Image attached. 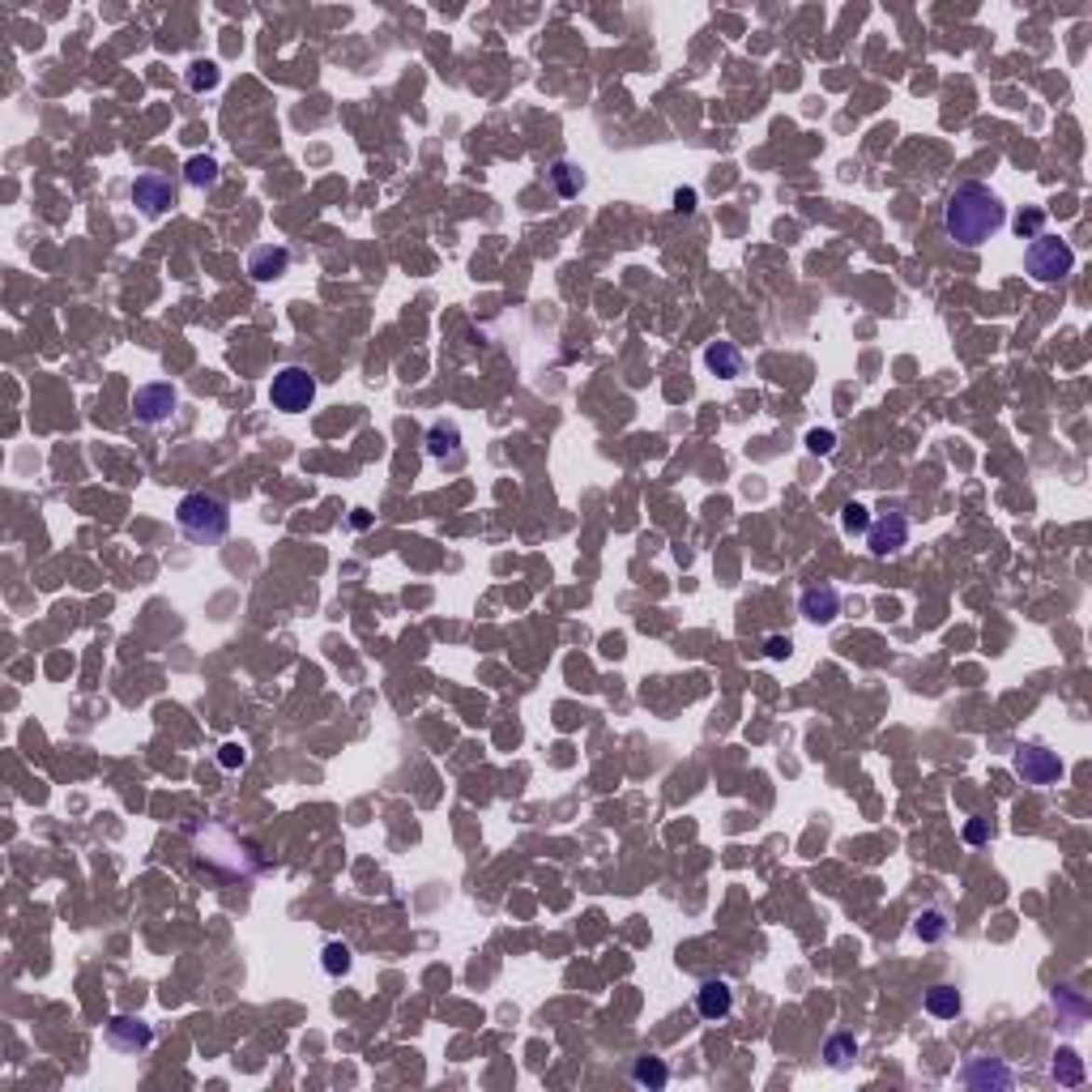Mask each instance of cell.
Returning <instances> with one entry per match:
<instances>
[{
  "label": "cell",
  "instance_id": "6da1fadb",
  "mask_svg": "<svg viewBox=\"0 0 1092 1092\" xmlns=\"http://www.w3.org/2000/svg\"><path fill=\"white\" fill-rule=\"evenodd\" d=\"M1003 223H1007V205H1003V197L994 193L990 184L981 180L956 184V193L943 205V226L964 248H977V243L994 239L1003 231Z\"/></svg>",
  "mask_w": 1092,
  "mask_h": 1092
},
{
  "label": "cell",
  "instance_id": "7a4b0ae2",
  "mask_svg": "<svg viewBox=\"0 0 1092 1092\" xmlns=\"http://www.w3.org/2000/svg\"><path fill=\"white\" fill-rule=\"evenodd\" d=\"M175 526H180L184 538H193L201 546L223 542L226 529H231V508H226V499L210 496V491H193L175 508Z\"/></svg>",
  "mask_w": 1092,
  "mask_h": 1092
},
{
  "label": "cell",
  "instance_id": "3957f363",
  "mask_svg": "<svg viewBox=\"0 0 1092 1092\" xmlns=\"http://www.w3.org/2000/svg\"><path fill=\"white\" fill-rule=\"evenodd\" d=\"M1024 269H1029L1032 282L1042 286L1062 282L1075 269V248L1067 239H1058V235H1037L1029 243V253H1024Z\"/></svg>",
  "mask_w": 1092,
  "mask_h": 1092
},
{
  "label": "cell",
  "instance_id": "277c9868",
  "mask_svg": "<svg viewBox=\"0 0 1092 1092\" xmlns=\"http://www.w3.org/2000/svg\"><path fill=\"white\" fill-rule=\"evenodd\" d=\"M316 397V375L307 372V367H282V372L273 375L269 385V402L278 405V410H286V415H299V410H307Z\"/></svg>",
  "mask_w": 1092,
  "mask_h": 1092
},
{
  "label": "cell",
  "instance_id": "5b68a950",
  "mask_svg": "<svg viewBox=\"0 0 1092 1092\" xmlns=\"http://www.w3.org/2000/svg\"><path fill=\"white\" fill-rule=\"evenodd\" d=\"M1012 769L1024 785H1054L1062 777V759L1058 751L1042 747V743H1020L1012 756Z\"/></svg>",
  "mask_w": 1092,
  "mask_h": 1092
},
{
  "label": "cell",
  "instance_id": "8992f818",
  "mask_svg": "<svg viewBox=\"0 0 1092 1092\" xmlns=\"http://www.w3.org/2000/svg\"><path fill=\"white\" fill-rule=\"evenodd\" d=\"M909 542V516L900 512V508H888L883 516H875L867 526V546H870V555H896L900 546Z\"/></svg>",
  "mask_w": 1092,
  "mask_h": 1092
},
{
  "label": "cell",
  "instance_id": "52a82bcc",
  "mask_svg": "<svg viewBox=\"0 0 1092 1092\" xmlns=\"http://www.w3.org/2000/svg\"><path fill=\"white\" fill-rule=\"evenodd\" d=\"M175 405H180V397H175L171 385H142L132 393V415L145 427H162L175 415Z\"/></svg>",
  "mask_w": 1092,
  "mask_h": 1092
},
{
  "label": "cell",
  "instance_id": "ba28073f",
  "mask_svg": "<svg viewBox=\"0 0 1092 1092\" xmlns=\"http://www.w3.org/2000/svg\"><path fill=\"white\" fill-rule=\"evenodd\" d=\"M129 193H132V205H137L142 213H150V218H158L162 210H171L175 205V184L167 180V175H158V171L137 175Z\"/></svg>",
  "mask_w": 1092,
  "mask_h": 1092
},
{
  "label": "cell",
  "instance_id": "9c48e42d",
  "mask_svg": "<svg viewBox=\"0 0 1092 1092\" xmlns=\"http://www.w3.org/2000/svg\"><path fill=\"white\" fill-rule=\"evenodd\" d=\"M696 1012L704 1016V1020H726L730 1012H734V986H730L726 977H708V981H700V990H696Z\"/></svg>",
  "mask_w": 1092,
  "mask_h": 1092
},
{
  "label": "cell",
  "instance_id": "30bf717a",
  "mask_svg": "<svg viewBox=\"0 0 1092 1092\" xmlns=\"http://www.w3.org/2000/svg\"><path fill=\"white\" fill-rule=\"evenodd\" d=\"M107 1042L120 1054H137L154 1042V1029L145 1020H137V1016H116V1020L107 1024Z\"/></svg>",
  "mask_w": 1092,
  "mask_h": 1092
},
{
  "label": "cell",
  "instance_id": "8fae6325",
  "mask_svg": "<svg viewBox=\"0 0 1092 1092\" xmlns=\"http://www.w3.org/2000/svg\"><path fill=\"white\" fill-rule=\"evenodd\" d=\"M799 615L811 623H832L840 615V589L837 585H811L799 597Z\"/></svg>",
  "mask_w": 1092,
  "mask_h": 1092
},
{
  "label": "cell",
  "instance_id": "7c38bea8",
  "mask_svg": "<svg viewBox=\"0 0 1092 1092\" xmlns=\"http://www.w3.org/2000/svg\"><path fill=\"white\" fill-rule=\"evenodd\" d=\"M961 1080L969 1084V1088H999V1092H1007L1016 1084V1075H1012V1067H1003L999 1058H973L969 1067L961 1072Z\"/></svg>",
  "mask_w": 1092,
  "mask_h": 1092
},
{
  "label": "cell",
  "instance_id": "4fadbf2b",
  "mask_svg": "<svg viewBox=\"0 0 1092 1092\" xmlns=\"http://www.w3.org/2000/svg\"><path fill=\"white\" fill-rule=\"evenodd\" d=\"M286 269H291V253H286L282 243H261V248L248 256V273H253L256 282H273V278H282Z\"/></svg>",
  "mask_w": 1092,
  "mask_h": 1092
},
{
  "label": "cell",
  "instance_id": "5bb4252c",
  "mask_svg": "<svg viewBox=\"0 0 1092 1092\" xmlns=\"http://www.w3.org/2000/svg\"><path fill=\"white\" fill-rule=\"evenodd\" d=\"M427 457L431 461H461V431L457 423H431L427 427Z\"/></svg>",
  "mask_w": 1092,
  "mask_h": 1092
},
{
  "label": "cell",
  "instance_id": "9a60e30c",
  "mask_svg": "<svg viewBox=\"0 0 1092 1092\" xmlns=\"http://www.w3.org/2000/svg\"><path fill=\"white\" fill-rule=\"evenodd\" d=\"M704 363L713 375H721V380H739L743 375V350L734 342H713L704 350Z\"/></svg>",
  "mask_w": 1092,
  "mask_h": 1092
},
{
  "label": "cell",
  "instance_id": "2e32d148",
  "mask_svg": "<svg viewBox=\"0 0 1092 1092\" xmlns=\"http://www.w3.org/2000/svg\"><path fill=\"white\" fill-rule=\"evenodd\" d=\"M961 1007H964V999L956 986H931V990H926V1012H931L935 1020H956Z\"/></svg>",
  "mask_w": 1092,
  "mask_h": 1092
},
{
  "label": "cell",
  "instance_id": "e0dca14e",
  "mask_svg": "<svg viewBox=\"0 0 1092 1092\" xmlns=\"http://www.w3.org/2000/svg\"><path fill=\"white\" fill-rule=\"evenodd\" d=\"M632 1080H636L640 1088H666V1084H670V1067L658 1058V1054H640V1058L632 1062Z\"/></svg>",
  "mask_w": 1092,
  "mask_h": 1092
},
{
  "label": "cell",
  "instance_id": "ac0fdd59",
  "mask_svg": "<svg viewBox=\"0 0 1092 1092\" xmlns=\"http://www.w3.org/2000/svg\"><path fill=\"white\" fill-rule=\"evenodd\" d=\"M551 184H555L559 197H580V188H585V171H580L572 158H559L555 167H551Z\"/></svg>",
  "mask_w": 1092,
  "mask_h": 1092
},
{
  "label": "cell",
  "instance_id": "d6986e66",
  "mask_svg": "<svg viewBox=\"0 0 1092 1092\" xmlns=\"http://www.w3.org/2000/svg\"><path fill=\"white\" fill-rule=\"evenodd\" d=\"M1050 1072H1054V1080H1058L1062 1088H1080L1084 1084V1058L1075 1050H1058L1054 1054V1062H1050Z\"/></svg>",
  "mask_w": 1092,
  "mask_h": 1092
},
{
  "label": "cell",
  "instance_id": "ffe728a7",
  "mask_svg": "<svg viewBox=\"0 0 1092 1092\" xmlns=\"http://www.w3.org/2000/svg\"><path fill=\"white\" fill-rule=\"evenodd\" d=\"M948 931H951V926H948V913H943V909H926V913H918V918H913V935H918L921 943H943V939H948Z\"/></svg>",
  "mask_w": 1092,
  "mask_h": 1092
},
{
  "label": "cell",
  "instance_id": "44dd1931",
  "mask_svg": "<svg viewBox=\"0 0 1092 1092\" xmlns=\"http://www.w3.org/2000/svg\"><path fill=\"white\" fill-rule=\"evenodd\" d=\"M824 1058H828L832 1072H845L853 1058H858V1042H853L850 1032H837V1037H828V1045H824Z\"/></svg>",
  "mask_w": 1092,
  "mask_h": 1092
},
{
  "label": "cell",
  "instance_id": "7402d4cb",
  "mask_svg": "<svg viewBox=\"0 0 1092 1092\" xmlns=\"http://www.w3.org/2000/svg\"><path fill=\"white\" fill-rule=\"evenodd\" d=\"M184 180H188V188H213L218 184V162L205 158V154H193L184 162Z\"/></svg>",
  "mask_w": 1092,
  "mask_h": 1092
},
{
  "label": "cell",
  "instance_id": "603a6c76",
  "mask_svg": "<svg viewBox=\"0 0 1092 1092\" xmlns=\"http://www.w3.org/2000/svg\"><path fill=\"white\" fill-rule=\"evenodd\" d=\"M321 964L329 977H346V973H350V948H346V943H324Z\"/></svg>",
  "mask_w": 1092,
  "mask_h": 1092
},
{
  "label": "cell",
  "instance_id": "cb8c5ba5",
  "mask_svg": "<svg viewBox=\"0 0 1092 1092\" xmlns=\"http://www.w3.org/2000/svg\"><path fill=\"white\" fill-rule=\"evenodd\" d=\"M218 81H223V73H218V64H213V61H197L193 69H188V90H197V94L213 90Z\"/></svg>",
  "mask_w": 1092,
  "mask_h": 1092
},
{
  "label": "cell",
  "instance_id": "d4e9b609",
  "mask_svg": "<svg viewBox=\"0 0 1092 1092\" xmlns=\"http://www.w3.org/2000/svg\"><path fill=\"white\" fill-rule=\"evenodd\" d=\"M1042 223H1045L1042 210H1024L1020 218H1016V231H1020V239H1024V235H1032V239H1037V235H1042Z\"/></svg>",
  "mask_w": 1092,
  "mask_h": 1092
},
{
  "label": "cell",
  "instance_id": "484cf974",
  "mask_svg": "<svg viewBox=\"0 0 1092 1092\" xmlns=\"http://www.w3.org/2000/svg\"><path fill=\"white\" fill-rule=\"evenodd\" d=\"M840 526L850 529V534H853V529H867L870 526V521H867V508H862V504H845V512H840Z\"/></svg>",
  "mask_w": 1092,
  "mask_h": 1092
},
{
  "label": "cell",
  "instance_id": "4316f807",
  "mask_svg": "<svg viewBox=\"0 0 1092 1092\" xmlns=\"http://www.w3.org/2000/svg\"><path fill=\"white\" fill-rule=\"evenodd\" d=\"M243 759H248V756H243V747H239V743H226V747H223V751H218V764H223V769H226V772L243 769Z\"/></svg>",
  "mask_w": 1092,
  "mask_h": 1092
},
{
  "label": "cell",
  "instance_id": "83f0119b",
  "mask_svg": "<svg viewBox=\"0 0 1092 1092\" xmlns=\"http://www.w3.org/2000/svg\"><path fill=\"white\" fill-rule=\"evenodd\" d=\"M764 653H769L772 662H781V658H789V653H794V640H789V636H769Z\"/></svg>",
  "mask_w": 1092,
  "mask_h": 1092
},
{
  "label": "cell",
  "instance_id": "f1b7e54d",
  "mask_svg": "<svg viewBox=\"0 0 1092 1092\" xmlns=\"http://www.w3.org/2000/svg\"><path fill=\"white\" fill-rule=\"evenodd\" d=\"M807 448H811V453H832V448H837V435H832V431H811L807 435Z\"/></svg>",
  "mask_w": 1092,
  "mask_h": 1092
},
{
  "label": "cell",
  "instance_id": "f546056e",
  "mask_svg": "<svg viewBox=\"0 0 1092 1092\" xmlns=\"http://www.w3.org/2000/svg\"><path fill=\"white\" fill-rule=\"evenodd\" d=\"M986 837H990V828H986V819H973L969 828H964V840H969V845H981V840H986Z\"/></svg>",
  "mask_w": 1092,
  "mask_h": 1092
},
{
  "label": "cell",
  "instance_id": "4dcf8cb0",
  "mask_svg": "<svg viewBox=\"0 0 1092 1092\" xmlns=\"http://www.w3.org/2000/svg\"><path fill=\"white\" fill-rule=\"evenodd\" d=\"M675 210L678 213H691V210H696V188H678V193H675Z\"/></svg>",
  "mask_w": 1092,
  "mask_h": 1092
}]
</instances>
